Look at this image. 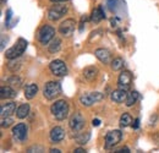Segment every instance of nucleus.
Returning a JSON list of instances; mask_svg holds the SVG:
<instances>
[{
	"label": "nucleus",
	"instance_id": "a878e982",
	"mask_svg": "<svg viewBox=\"0 0 159 153\" xmlns=\"http://www.w3.org/2000/svg\"><path fill=\"white\" fill-rule=\"evenodd\" d=\"M110 64H111V69L114 71H119L124 67V60L121 58H115L114 60H111Z\"/></svg>",
	"mask_w": 159,
	"mask_h": 153
},
{
	"label": "nucleus",
	"instance_id": "dca6fc26",
	"mask_svg": "<svg viewBox=\"0 0 159 153\" xmlns=\"http://www.w3.org/2000/svg\"><path fill=\"white\" fill-rule=\"evenodd\" d=\"M126 97H127V91L125 90H121V88H118L115 91L111 92L110 95V98L114 103H122L126 100Z\"/></svg>",
	"mask_w": 159,
	"mask_h": 153
},
{
	"label": "nucleus",
	"instance_id": "9b49d317",
	"mask_svg": "<svg viewBox=\"0 0 159 153\" xmlns=\"http://www.w3.org/2000/svg\"><path fill=\"white\" fill-rule=\"evenodd\" d=\"M27 131H28V129H27L26 124L20 123V124L15 125L12 128V137H14V140L16 142H23L27 138Z\"/></svg>",
	"mask_w": 159,
	"mask_h": 153
},
{
	"label": "nucleus",
	"instance_id": "7c9ffc66",
	"mask_svg": "<svg viewBox=\"0 0 159 153\" xmlns=\"http://www.w3.org/2000/svg\"><path fill=\"white\" fill-rule=\"evenodd\" d=\"M34 151V152H44V150H43V147H40V146H32V147H30L28 150H27V152L32 153Z\"/></svg>",
	"mask_w": 159,
	"mask_h": 153
},
{
	"label": "nucleus",
	"instance_id": "7ed1b4c3",
	"mask_svg": "<svg viewBox=\"0 0 159 153\" xmlns=\"http://www.w3.org/2000/svg\"><path fill=\"white\" fill-rule=\"evenodd\" d=\"M26 48H27V40L23 38H20L14 47L9 48V49L5 52V57L7 58V59H10V60L17 59V58L21 57V55L25 53Z\"/></svg>",
	"mask_w": 159,
	"mask_h": 153
},
{
	"label": "nucleus",
	"instance_id": "a211bd4d",
	"mask_svg": "<svg viewBox=\"0 0 159 153\" xmlns=\"http://www.w3.org/2000/svg\"><path fill=\"white\" fill-rule=\"evenodd\" d=\"M38 92V86L36 83H28L26 87H25V97L27 99H32L34 98Z\"/></svg>",
	"mask_w": 159,
	"mask_h": 153
},
{
	"label": "nucleus",
	"instance_id": "c9c22d12",
	"mask_svg": "<svg viewBox=\"0 0 159 153\" xmlns=\"http://www.w3.org/2000/svg\"><path fill=\"white\" fill-rule=\"evenodd\" d=\"M49 152L50 153H61V151H60V150H57V148H50Z\"/></svg>",
	"mask_w": 159,
	"mask_h": 153
},
{
	"label": "nucleus",
	"instance_id": "e433bc0d",
	"mask_svg": "<svg viewBox=\"0 0 159 153\" xmlns=\"http://www.w3.org/2000/svg\"><path fill=\"white\" fill-rule=\"evenodd\" d=\"M52 2H66V1H69V0H50Z\"/></svg>",
	"mask_w": 159,
	"mask_h": 153
},
{
	"label": "nucleus",
	"instance_id": "393cba45",
	"mask_svg": "<svg viewBox=\"0 0 159 153\" xmlns=\"http://www.w3.org/2000/svg\"><path fill=\"white\" fill-rule=\"evenodd\" d=\"M61 48V40L59 38H54L49 44V52L50 53H58Z\"/></svg>",
	"mask_w": 159,
	"mask_h": 153
},
{
	"label": "nucleus",
	"instance_id": "412c9836",
	"mask_svg": "<svg viewBox=\"0 0 159 153\" xmlns=\"http://www.w3.org/2000/svg\"><path fill=\"white\" fill-rule=\"evenodd\" d=\"M139 92L137 91H131L127 93V97H126V100H125V104L126 107H132L137 100H139Z\"/></svg>",
	"mask_w": 159,
	"mask_h": 153
},
{
	"label": "nucleus",
	"instance_id": "f03ea898",
	"mask_svg": "<svg viewBox=\"0 0 159 153\" xmlns=\"http://www.w3.org/2000/svg\"><path fill=\"white\" fill-rule=\"evenodd\" d=\"M60 93H61V85H60V82H57V81L47 82L43 88V95L48 100L55 99L57 97L60 96Z\"/></svg>",
	"mask_w": 159,
	"mask_h": 153
},
{
	"label": "nucleus",
	"instance_id": "0eeeda50",
	"mask_svg": "<svg viewBox=\"0 0 159 153\" xmlns=\"http://www.w3.org/2000/svg\"><path fill=\"white\" fill-rule=\"evenodd\" d=\"M84 124H86V120H84V116L81 114L80 112H76L75 114L71 116L70 119V129L74 131V132H80L83 128H84Z\"/></svg>",
	"mask_w": 159,
	"mask_h": 153
},
{
	"label": "nucleus",
	"instance_id": "423d86ee",
	"mask_svg": "<svg viewBox=\"0 0 159 153\" xmlns=\"http://www.w3.org/2000/svg\"><path fill=\"white\" fill-rule=\"evenodd\" d=\"M49 69H50L52 74L55 75V76L62 77L67 74V66H66V64H65L62 60H60V59L53 60V61L49 64Z\"/></svg>",
	"mask_w": 159,
	"mask_h": 153
},
{
	"label": "nucleus",
	"instance_id": "f704fd0d",
	"mask_svg": "<svg viewBox=\"0 0 159 153\" xmlns=\"http://www.w3.org/2000/svg\"><path fill=\"white\" fill-rule=\"evenodd\" d=\"M75 153H84L86 151L83 150V148H75V151H74Z\"/></svg>",
	"mask_w": 159,
	"mask_h": 153
},
{
	"label": "nucleus",
	"instance_id": "4be33fe9",
	"mask_svg": "<svg viewBox=\"0 0 159 153\" xmlns=\"http://www.w3.org/2000/svg\"><path fill=\"white\" fill-rule=\"evenodd\" d=\"M28 114H30V104H27V103L21 104L20 107L16 109V116L19 119H25Z\"/></svg>",
	"mask_w": 159,
	"mask_h": 153
},
{
	"label": "nucleus",
	"instance_id": "4468645a",
	"mask_svg": "<svg viewBox=\"0 0 159 153\" xmlns=\"http://www.w3.org/2000/svg\"><path fill=\"white\" fill-rule=\"evenodd\" d=\"M49 136H50L52 142L59 143V142H61V141L65 138V130H64L61 126H55V128L52 129Z\"/></svg>",
	"mask_w": 159,
	"mask_h": 153
},
{
	"label": "nucleus",
	"instance_id": "2eb2a0df",
	"mask_svg": "<svg viewBox=\"0 0 159 153\" xmlns=\"http://www.w3.org/2000/svg\"><path fill=\"white\" fill-rule=\"evenodd\" d=\"M15 112H16V103L10 102V103L1 105L0 115H1V118H6V116H11Z\"/></svg>",
	"mask_w": 159,
	"mask_h": 153
},
{
	"label": "nucleus",
	"instance_id": "6ab92c4d",
	"mask_svg": "<svg viewBox=\"0 0 159 153\" xmlns=\"http://www.w3.org/2000/svg\"><path fill=\"white\" fill-rule=\"evenodd\" d=\"M97 75H98V69L96 66H87L83 70V76L88 81H93L97 77Z\"/></svg>",
	"mask_w": 159,
	"mask_h": 153
},
{
	"label": "nucleus",
	"instance_id": "ddd939ff",
	"mask_svg": "<svg viewBox=\"0 0 159 153\" xmlns=\"http://www.w3.org/2000/svg\"><path fill=\"white\" fill-rule=\"evenodd\" d=\"M94 55L103 64H110L111 63V54L105 48H98L94 50Z\"/></svg>",
	"mask_w": 159,
	"mask_h": 153
},
{
	"label": "nucleus",
	"instance_id": "5701e85b",
	"mask_svg": "<svg viewBox=\"0 0 159 153\" xmlns=\"http://www.w3.org/2000/svg\"><path fill=\"white\" fill-rule=\"evenodd\" d=\"M91 138V134L89 132H77L75 136V141L79 145H86Z\"/></svg>",
	"mask_w": 159,
	"mask_h": 153
},
{
	"label": "nucleus",
	"instance_id": "72a5a7b5",
	"mask_svg": "<svg viewBox=\"0 0 159 153\" xmlns=\"http://www.w3.org/2000/svg\"><path fill=\"white\" fill-rule=\"evenodd\" d=\"M92 125H93V126H99L100 120L99 119H93V120H92Z\"/></svg>",
	"mask_w": 159,
	"mask_h": 153
},
{
	"label": "nucleus",
	"instance_id": "2f4dec72",
	"mask_svg": "<svg viewBox=\"0 0 159 153\" xmlns=\"http://www.w3.org/2000/svg\"><path fill=\"white\" fill-rule=\"evenodd\" d=\"M132 128L135 129V130H137L139 128V119L137 118V119H135L134 121H132Z\"/></svg>",
	"mask_w": 159,
	"mask_h": 153
},
{
	"label": "nucleus",
	"instance_id": "c756f323",
	"mask_svg": "<svg viewBox=\"0 0 159 153\" xmlns=\"http://www.w3.org/2000/svg\"><path fill=\"white\" fill-rule=\"evenodd\" d=\"M11 19H12V10L11 9H7V11H6V20H5V23H6L7 27L10 26Z\"/></svg>",
	"mask_w": 159,
	"mask_h": 153
},
{
	"label": "nucleus",
	"instance_id": "c85d7f7f",
	"mask_svg": "<svg viewBox=\"0 0 159 153\" xmlns=\"http://www.w3.org/2000/svg\"><path fill=\"white\" fill-rule=\"evenodd\" d=\"M12 123H14V120L10 116H6V118H1L0 125H1V128H9L12 125Z\"/></svg>",
	"mask_w": 159,
	"mask_h": 153
},
{
	"label": "nucleus",
	"instance_id": "f257e3e1",
	"mask_svg": "<svg viewBox=\"0 0 159 153\" xmlns=\"http://www.w3.org/2000/svg\"><path fill=\"white\" fill-rule=\"evenodd\" d=\"M50 112H52L53 116L57 120H65L67 118V115H69V104L64 99L57 100L55 103L52 104Z\"/></svg>",
	"mask_w": 159,
	"mask_h": 153
},
{
	"label": "nucleus",
	"instance_id": "aec40b11",
	"mask_svg": "<svg viewBox=\"0 0 159 153\" xmlns=\"http://www.w3.org/2000/svg\"><path fill=\"white\" fill-rule=\"evenodd\" d=\"M103 19H105V15H104V12H103V9H102V6H98V7H96L93 11H92V16H91V20L93 21V22H96V23H98L100 22Z\"/></svg>",
	"mask_w": 159,
	"mask_h": 153
},
{
	"label": "nucleus",
	"instance_id": "bb28decb",
	"mask_svg": "<svg viewBox=\"0 0 159 153\" xmlns=\"http://www.w3.org/2000/svg\"><path fill=\"white\" fill-rule=\"evenodd\" d=\"M7 83H10V86H11V87H14V88H16V90H17V88H20L21 85H22V80L17 76H12L7 80Z\"/></svg>",
	"mask_w": 159,
	"mask_h": 153
},
{
	"label": "nucleus",
	"instance_id": "cd10ccee",
	"mask_svg": "<svg viewBox=\"0 0 159 153\" xmlns=\"http://www.w3.org/2000/svg\"><path fill=\"white\" fill-rule=\"evenodd\" d=\"M7 67H9V70H10V71L15 72V71H16V70H19V67H20V61H17L16 59H12V60L7 64Z\"/></svg>",
	"mask_w": 159,
	"mask_h": 153
},
{
	"label": "nucleus",
	"instance_id": "39448f33",
	"mask_svg": "<svg viewBox=\"0 0 159 153\" xmlns=\"http://www.w3.org/2000/svg\"><path fill=\"white\" fill-rule=\"evenodd\" d=\"M103 99V93L100 92H89L80 97V103L84 107H91Z\"/></svg>",
	"mask_w": 159,
	"mask_h": 153
},
{
	"label": "nucleus",
	"instance_id": "b1692460",
	"mask_svg": "<svg viewBox=\"0 0 159 153\" xmlns=\"http://www.w3.org/2000/svg\"><path fill=\"white\" fill-rule=\"evenodd\" d=\"M120 126L121 128H127L130 125H132V118L131 115L127 114V113H124V114L120 116Z\"/></svg>",
	"mask_w": 159,
	"mask_h": 153
},
{
	"label": "nucleus",
	"instance_id": "f3484780",
	"mask_svg": "<svg viewBox=\"0 0 159 153\" xmlns=\"http://www.w3.org/2000/svg\"><path fill=\"white\" fill-rule=\"evenodd\" d=\"M16 95H17L16 91L11 86H2L0 90V98L1 99H10V98L16 97Z\"/></svg>",
	"mask_w": 159,
	"mask_h": 153
},
{
	"label": "nucleus",
	"instance_id": "6e6552de",
	"mask_svg": "<svg viewBox=\"0 0 159 153\" xmlns=\"http://www.w3.org/2000/svg\"><path fill=\"white\" fill-rule=\"evenodd\" d=\"M122 138V132L120 130H111L105 135V148H113Z\"/></svg>",
	"mask_w": 159,
	"mask_h": 153
},
{
	"label": "nucleus",
	"instance_id": "9d476101",
	"mask_svg": "<svg viewBox=\"0 0 159 153\" xmlns=\"http://www.w3.org/2000/svg\"><path fill=\"white\" fill-rule=\"evenodd\" d=\"M76 27V21L74 19H67L62 21L59 26V32L64 36V37H70Z\"/></svg>",
	"mask_w": 159,
	"mask_h": 153
},
{
	"label": "nucleus",
	"instance_id": "20e7f679",
	"mask_svg": "<svg viewBox=\"0 0 159 153\" xmlns=\"http://www.w3.org/2000/svg\"><path fill=\"white\" fill-rule=\"evenodd\" d=\"M55 36V28L49 26V25H44L42 26L38 32V39H39L40 44L45 45V44H49Z\"/></svg>",
	"mask_w": 159,
	"mask_h": 153
},
{
	"label": "nucleus",
	"instance_id": "473e14b6",
	"mask_svg": "<svg viewBox=\"0 0 159 153\" xmlns=\"http://www.w3.org/2000/svg\"><path fill=\"white\" fill-rule=\"evenodd\" d=\"M116 153H130V150L127 147H122V148H120L119 151H116Z\"/></svg>",
	"mask_w": 159,
	"mask_h": 153
},
{
	"label": "nucleus",
	"instance_id": "f8f14e48",
	"mask_svg": "<svg viewBox=\"0 0 159 153\" xmlns=\"http://www.w3.org/2000/svg\"><path fill=\"white\" fill-rule=\"evenodd\" d=\"M131 83H132V74L127 70H124L121 71V74L119 75L118 78V86L121 90H125V91H129L130 87H131Z\"/></svg>",
	"mask_w": 159,
	"mask_h": 153
},
{
	"label": "nucleus",
	"instance_id": "1a4fd4ad",
	"mask_svg": "<svg viewBox=\"0 0 159 153\" xmlns=\"http://www.w3.org/2000/svg\"><path fill=\"white\" fill-rule=\"evenodd\" d=\"M67 12L66 5H54L48 11V19L50 21H58Z\"/></svg>",
	"mask_w": 159,
	"mask_h": 153
}]
</instances>
